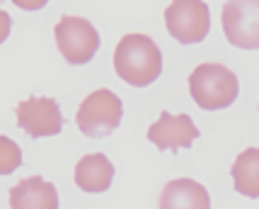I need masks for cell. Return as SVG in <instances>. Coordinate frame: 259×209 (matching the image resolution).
I'll list each match as a JSON object with an SVG mask.
<instances>
[{
  "label": "cell",
  "instance_id": "6da1fadb",
  "mask_svg": "<svg viewBox=\"0 0 259 209\" xmlns=\"http://www.w3.org/2000/svg\"><path fill=\"white\" fill-rule=\"evenodd\" d=\"M114 71L124 83L146 88L162 73V54L146 34H126L114 49Z\"/></svg>",
  "mask_w": 259,
  "mask_h": 209
},
{
  "label": "cell",
  "instance_id": "7a4b0ae2",
  "mask_svg": "<svg viewBox=\"0 0 259 209\" xmlns=\"http://www.w3.org/2000/svg\"><path fill=\"white\" fill-rule=\"evenodd\" d=\"M189 93L201 110H226L237 100L240 83L223 63H201L189 76Z\"/></svg>",
  "mask_w": 259,
  "mask_h": 209
},
{
  "label": "cell",
  "instance_id": "3957f363",
  "mask_svg": "<svg viewBox=\"0 0 259 209\" xmlns=\"http://www.w3.org/2000/svg\"><path fill=\"white\" fill-rule=\"evenodd\" d=\"M121 117H124L121 100L112 90L100 88L82 100L75 115V124L85 136L97 139V136H109L121 124Z\"/></svg>",
  "mask_w": 259,
  "mask_h": 209
},
{
  "label": "cell",
  "instance_id": "277c9868",
  "mask_svg": "<svg viewBox=\"0 0 259 209\" xmlns=\"http://www.w3.org/2000/svg\"><path fill=\"white\" fill-rule=\"evenodd\" d=\"M54 37H56V47L61 56L70 66L90 63L100 49V34L85 17H75V15L61 17L54 27Z\"/></svg>",
  "mask_w": 259,
  "mask_h": 209
},
{
  "label": "cell",
  "instance_id": "5b68a950",
  "mask_svg": "<svg viewBox=\"0 0 259 209\" xmlns=\"http://www.w3.org/2000/svg\"><path fill=\"white\" fill-rule=\"evenodd\" d=\"M165 24L180 44H199L208 37L211 12L203 0H172L165 10Z\"/></svg>",
  "mask_w": 259,
  "mask_h": 209
},
{
  "label": "cell",
  "instance_id": "8992f818",
  "mask_svg": "<svg viewBox=\"0 0 259 209\" xmlns=\"http://www.w3.org/2000/svg\"><path fill=\"white\" fill-rule=\"evenodd\" d=\"M221 22L233 47L259 49V0H228Z\"/></svg>",
  "mask_w": 259,
  "mask_h": 209
},
{
  "label": "cell",
  "instance_id": "52a82bcc",
  "mask_svg": "<svg viewBox=\"0 0 259 209\" xmlns=\"http://www.w3.org/2000/svg\"><path fill=\"white\" fill-rule=\"evenodd\" d=\"M17 124L27 136H56L63 129V115L54 97H29L17 104Z\"/></svg>",
  "mask_w": 259,
  "mask_h": 209
},
{
  "label": "cell",
  "instance_id": "ba28073f",
  "mask_svg": "<svg viewBox=\"0 0 259 209\" xmlns=\"http://www.w3.org/2000/svg\"><path fill=\"white\" fill-rule=\"evenodd\" d=\"M199 136V129L189 115H169L162 112L155 124L148 129V141L155 144L160 151H180L189 149L194 139Z\"/></svg>",
  "mask_w": 259,
  "mask_h": 209
},
{
  "label": "cell",
  "instance_id": "9c48e42d",
  "mask_svg": "<svg viewBox=\"0 0 259 209\" xmlns=\"http://www.w3.org/2000/svg\"><path fill=\"white\" fill-rule=\"evenodd\" d=\"M160 209H211V197L201 183L192 178H177L162 190Z\"/></svg>",
  "mask_w": 259,
  "mask_h": 209
},
{
  "label": "cell",
  "instance_id": "30bf717a",
  "mask_svg": "<svg viewBox=\"0 0 259 209\" xmlns=\"http://www.w3.org/2000/svg\"><path fill=\"white\" fill-rule=\"evenodd\" d=\"M10 209H58L56 187L39 175H32L10 190Z\"/></svg>",
  "mask_w": 259,
  "mask_h": 209
},
{
  "label": "cell",
  "instance_id": "8fae6325",
  "mask_svg": "<svg viewBox=\"0 0 259 209\" xmlns=\"http://www.w3.org/2000/svg\"><path fill=\"white\" fill-rule=\"evenodd\" d=\"M114 180V165L104 153H88L75 165V185L82 192H107Z\"/></svg>",
  "mask_w": 259,
  "mask_h": 209
},
{
  "label": "cell",
  "instance_id": "7c38bea8",
  "mask_svg": "<svg viewBox=\"0 0 259 209\" xmlns=\"http://www.w3.org/2000/svg\"><path fill=\"white\" fill-rule=\"evenodd\" d=\"M233 185L245 197H259V149H247L235 158Z\"/></svg>",
  "mask_w": 259,
  "mask_h": 209
},
{
  "label": "cell",
  "instance_id": "4fadbf2b",
  "mask_svg": "<svg viewBox=\"0 0 259 209\" xmlns=\"http://www.w3.org/2000/svg\"><path fill=\"white\" fill-rule=\"evenodd\" d=\"M3 151H5V158H3V165H0V173H12L15 168H17V163H20V151H15V146H12V141L5 136L3 139Z\"/></svg>",
  "mask_w": 259,
  "mask_h": 209
},
{
  "label": "cell",
  "instance_id": "5bb4252c",
  "mask_svg": "<svg viewBox=\"0 0 259 209\" xmlns=\"http://www.w3.org/2000/svg\"><path fill=\"white\" fill-rule=\"evenodd\" d=\"M17 8H22V10H41L49 0H12Z\"/></svg>",
  "mask_w": 259,
  "mask_h": 209
}]
</instances>
